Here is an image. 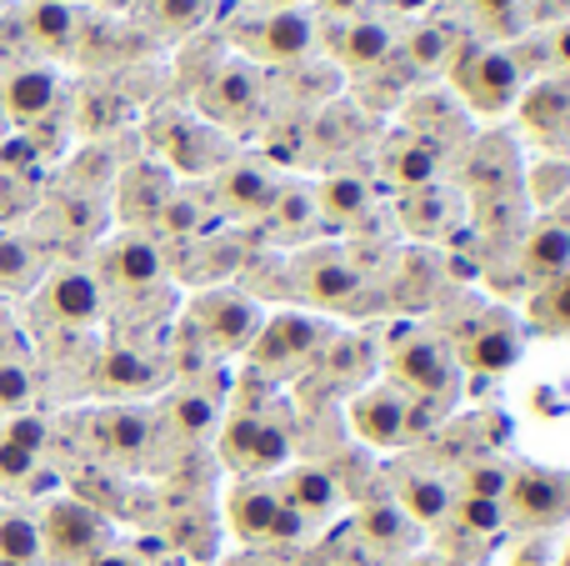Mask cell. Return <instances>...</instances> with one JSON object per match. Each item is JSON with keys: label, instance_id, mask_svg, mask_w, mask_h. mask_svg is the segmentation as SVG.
<instances>
[{"label": "cell", "instance_id": "74e56055", "mask_svg": "<svg viewBox=\"0 0 570 566\" xmlns=\"http://www.w3.org/2000/svg\"><path fill=\"white\" fill-rule=\"evenodd\" d=\"M36 281V251L20 236H0V291H26Z\"/></svg>", "mask_w": 570, "mask_h": 566}, {"label": "cell", "instance_id": "4dcf8cb0", "mask_svg": "<svg viewBox=\"0 0 570 566\" xmlns=\"http://www.w3.org/2000/svg\"><path fill=\"white\" fill-rule=\"evenodd\" d=\"M40 557V521H30L26 511H0V566H36Z\"/></svg>", "mask_w": 570, "mask_h": 566}, {"label": "cell", "instance_id": "f1b7e54d", "mask_svg": "<svg viewBox=\"0 0 570 566\" xmlns=\"http://www.w3.org/2000/svg\"><path fill=\"white\" fill-rule=\"evenodd\" d=\"M361 531H365V541H371V547H381V552H405L415 541V521L405 517L391 497L365 501V507H361Z\"/></svg>", "mask_w": 570, "mask_h": 566}, {"label": "cell", "instance_id": "2e32d148", "mask_svg": "<svg viewBox=\"0 0 570 566\" xmlns=\"http://www.w3.org/2000/svg\"><path fill=\"white\" fill-rule=\"evenodd\" d=\"M100 271H106L120 291H150V286H160V276H166V256H160V246L150 236H136V231H130V236H120L106 246Z\"/></svg>", "mask_w": 570, "mask_h": 566}, {"label": "cell", "instance_id": "52a82bcc", "mask_svg": "<svg viewBox=\"0 0 570 566\" xmlns=\"http://www.w3.org/2000/svg\"><path fill=\"white\" fill-rule=\"evenodd\" d=\"M226 511H230L236 537H246V541H291L305 531V521L285 507L276 481H266V477H240V487L230 491Z\"/></svg>", "mask_w": 570, "mask_h": 566}, {"label": "cell", "instance_id": "cb8c5ba5", "mask_svg": "<svg viewBox=\"0 0 570 566\" xmlns=\"http://www.w3.org/2000/svg\"><path fill=\"white\" fill-rule=\"evenodd\" d=\"M96 387L110 397H140V391L160 387V367L150 357H140L136 347H110L96 367Z\"/></svg>", "mask_w": 570, "mask_h": 566}, {"label": "cell", "instance_id": "816d5d0a", "mask_svg": "<svg viewBox=\"0 0 570 566\" xmlns=\"http://www.w3.org/2000/svg\"><path fill=\"white\" fill-rule=\"evenodd\" d=\"M405 566H445L441 557H415V562H405Z\"/></svg>", "mask_w": 570, "mask_h": 566}, {"label": "cell", "instance_id": "277c9868", "mask_svg": "<svg viewBox=\"0 0 570 566\" xmlns=\"http://www.w3.org/2000/svg\"><path fill=\"white\" fill-rule=\"evenodd\" d=\"M266 106V80L250 60H220L200 80V110L216 130H246Z\"/></svg>", "mask_w": 570, "mask_h": 566}, {"label": "cell", "instance_id": "603a6c76", "mask_svg": "<svg viewBox=\"0 0 570 566\" xmlns=\"http://www.w3.org/2000/svg\"><path fill=\"white\" fill-rule=\"evenodd\" d=\"M521 266H525V276L541 281V286L556 281L561 271H570V221H556V216L535 221L521 246Z\"/></svg>", "mask_w": 570, "mask_h": 566}, {"label": "cell", "instance_id": "f6af8a7d", "mask_svg": "<svg viewBox=\"0 0 570 566\" xmlns=\"http://www.w3.org/2000/svg\"><path fill=\"white\" fill-rule=\"evenodd\" d=\"M311 6L321 10V16H335V20H341V16H351V20H355V10H361L365 0H311Z\"/></svg>", "mask_w": 570, "mask_h": 566}, {"label": "cell", "instance_id": "ab89813d", "mask_svg": "<svg viewBox=\"0 0 570 566\" xmlns=\"http://www.w3.org/2000/svg\"><path fill=\"white\" fill-rule=\"evenodd\" d=\"M445 56H455L451 30H441V26H421V30L411 36V66L435 70V66H445Z\"/></svg>", "mask_w": 570, "mask_h": 566}, {"label": "cell", "instance_id": "e575fe53", "mask_svg": "<svg viewBox=\"0 0 570 566\" xmlns=\"http://www.w3.org/2000/svg\"><path fill=\"white\" fill-rule=\"evenodd\" d=\"M445 517L465 531V537H501L505 527V501H485V497H451Z\"/></svg>", "mask_w": 570, "mask_h": 566}, {"label": "cell", "instance_id": "3957f363", "mask_svg": "<svg viewBox=\"0 0 570 566\" xmlns=\"http://www.w3.org/2000/svg\"><path fill=\"white\" fill-rule=\"evenodd\" d=\"M455 86H461V96L481 116H505V110H515V100L525 90V66L515 50H501V46L471 50L465 60H455Z\"/></svg>", "mask_w": 570, "mask_h": 566}, {"label": "cell", "instance_id": "d4e9b609", "mask_svg": "<svg viewBox=\"0 0 570 566\" xmlns=\"http://www.w3.org/2000/svg\"><path fill=\"white\" fill-rule=\"evenodd\" d=\"M166 150L180 176H206V170L226 166V140L216 126H176L166 136Z\"/></svg>", "mask_w": 570, "mask_h": 566}, {"label": "cell", "instance_id": "b9f144b4", "mask_svg": "<svg viewBox=\"0 0 570 566\" xmlns=\"http://www.w3.org/2000/svg\"><path fill=\"white\" fill-rule=\"evenodd\" d=\"M30 391H36L30 371L20 367V361H0V407H6V411H26L30 407Z\"/></svg>", "mask_w": 570, "mask_h": 566}, {"label": "cell", "instance_id": "484cf974", "mask_svg": "<svg viewBox=\"0 0 570 566\" xmlns=\"http://www.w3.org/2000/svg\"><path fill=\"white\" fill-rule=\"evenodd\" d=\"M385 180H391L401 196L405 191L431 186V180H441V150H435L431 140H421V136L395 140V146L385 150Z\"/></svg>", "mask_w": 570, "mask_h": 566}, {"label": "cell", "instance_id": "7402d4cb", "mask_svg": "<svg viewBox=\"0 0 570 566\" xmlns=\"http://www.w3.org/2000/svg\"><path fill=\"white\" fill-rule=\"evenodd\" d=\"M0 96H6L10 120H16V126H30V120H40L50 106H56L60 80H56L50 66H20V70H10V80H6Z\"/></svg>", "mask_w": 570, "mask_h": 566}, {"label": "cell", "instance_id": "681fc988", "mask_svg": "<svg viewBox=\"0 0 570 566\" xmlns=\"http://www.w3.org/2000/svg\"><path fill=\"white\" fill-rule=\"evenodd\" d=\"M515 566H546V541H531V547H521Z\"/></svg>", "mask_w": 570, "mask_h": 566}, {"label": "cell", "instance_id": "7dc6e473", "mask_svg": "<svg viewBox=\"0 0 570 566\" xmlns=\"http://www.w3.org/2000/svg\"><path fill=\"white\" fill-rule=\"evenodd\" d=\"M515 6L521 0H475V10H481L485 20H501V16H515Z\"/></svg>", "mask_w": 570, "mask_h": 566}, {"label": "cell", "instance_id": "ac0fdd59", "mask_svg": "<svg viewBox=\"0 0 570 566\" xmlns=\"http://www.w3.org/2000/svg\"><path fill=\"white\" fill-rule=\"evenodd\" d=\"M395 36L385 20H371V16H355L335 30L331 50H335V66L351 70V76H365V70H381L385 56H391Z\"/></svg>", "mask_w": 570, "mask_h": 566}, {"label": "cell", "instance_id": "e0dca14e", "mask_svg": "<svg viewBox=\"0 0 570 566\" xmlns=\"http://www.w3.org/2000/svg\"><path fill=\"white\" fill-rule=\"evenodd\" d=\"M276 491H281L285 507L305 521V527H311V521H321V517H331L335 501H341V481H335L325 467H311V461L285 467L281 481H276Z\"/></svg>", "mask_w": 570, "mask_h": 566}, {"label": "cell", "instance_id": "d6a6232c", "mask_svg": "<svg viewBox=\"0 0 570 566\" xmlns=\"http://www.w3.org/2000/svg\"><path fill=\"white\" fill-rule=\"evenodd\" d=\"M26 26L46 50H66L70 40H76V10H70L66 0H36Z\"/></svg>", "mask_w": 570, "mask_h": 566}, {"label": "cell", "instance_id": "1f68e13d", "mask_svg": "<svg viewBox=\"0 0 570 566\" xmlns=\"http://www.w3.org/2000/svg\"><path fill=\"white\" fill-rule=\"evenodd\" d=\"M170 196H176V191H170L166 170H130L120 211H126V221H146V216H160Z\"/></svg>", "mask_w": 570, "mask_h": 566}, {"label": "cell", "instance_id": "83f0119b", "mask_svg": "<svg viewBox=\"0 0 570 566\" xmlns=\"http://www.w3.org/2000/svg\"><path fill=\"white\" fill-rule=\"evenodd\" d=\"M521 116L531 130H541V136H561L566 120H570V86L561 80H535L531 90H521Z\"/></svg>", "mask_w": 570, "mask_h": 566}, {"label": "cell", "instance_id": "6da1fadb", "mask_svg": "<svg viewBox=\"0 0 570 566\" xmlns=\"http://www.w3.org/2000/svg\"><path fill=\"white\" fill-rule=\"evenodd\" d=\"M266 326V311L246 296V291H230V286H216V291H200L190 301V331L206 341V351L216 357H236V351H250V341L261 336Z\"/></svg>", "mask_w": 570, "mask_h": 566}, {"label": "cell", "instance_id": "4fadbf2b", "mask_svg": "<svg viewBox=\"0 0 570 566\" xmlns=\"http://www.w3.org/2000/svg\"><path fill=\"white\" fill-rule=\"evenodd\" d=\"M361 271H355V261L345 256V251L335 246H315L305 251V256H295V291H301L305 301H315V306H351L355 296H361Z\"/></svg>", "mask_w": 570, "mask_h": 566}, {"label": "cell", "instance_id": "ee69618b", "mask_svg": "<svg viewBox=\"0 0 570 566\" xmlns=\"http://www.w3.org/2000/svg\"><path fill=\"white\" fill-rule=\"evenodd\" d=\"M6 437H10V441H20L26 451H36V457H40V447H46V427H40L36 417H16V421L6 427Z\"/></svg>", "mask_w": 570, "mask_h": 566}, {"label": "cell", "instance_id": "d590c367", "mask_svg": "<svg viewBox=\"0 0 570 566\" xmlns=\"http://www.w3.org/2000/svg\"><path fill=\"white\" fill-rule=\"evenodd\" d=\"M525 191H531V201L541 211H556L561 201L570 196V160L566 156H546L535 160L531 170H525Z\"/></svg>", "mask_w": 570, "mask_h": 566}, {"label": "cell", "instance_id": "8d00e7d4", "mask_svg": "<svg viewBox=\"0 0 570 566\" xmlns=\"http://www.w3.org/2000/svg\"><path fill=\"white\" fill-rule=\"evenodd\" d=\"M511 477H515V467H505V461L485 457V461H471V467L461 471V487H451V491H455V497L505 501V491H511Z\"/></svg>", "mask_w": 570, "mask_h": 566}, {"label": "cell", "instance_id": "ffe728a7", "mask_svg": "<svg viewBox=\"0 0 570 566\" xmlns=\"http://www.w3.org/2000/svg\"><path fill=\"white\" fill-rule=\"evenodd\" d=\"M451 497H455L451 481L435 477V471H421V467H401V471H395V497L391 501L415 521V527H435V521H445Z\"/></svg>", "mask_w": 570, "mask_h": 566}, {"label": "cell", "instance_id": "f546056e", "mask_svg": "<svg viewBox=\"0 0 570 566\" xmlns=\"http://www.w3.org/2000/svg\"><path fill=\"white\" fill-rule=\"evenodd\" d=\"M170 427H176L186 441L210 437V431L220 427V401L210 397V391H196V387L176 391V397H170Z\"/></svg>", "mask_w": 570, "mask_h": 566}, {"label": "cell", "instance_id": "ba28073f", "mask_svg": "<svg viewBox=\"0 0 570 566\" xmlns=\"http://www.w3.org/2000/svg\"><path fill=\"white\" fill-rule=\"evenodd\" d=\"M106 537H110L106 517L96 507H86V501H56L46 511V521H40V547L56 566H86L90 557L106 552Z\"/></svg>", "mask_w": 570, "mask_h": 566}, {"label": "cell", "instance_id": "7c38bea8", "mask_svg": "<svg viewBox=\"0 0 570 566\" xmlns=\"http://www.w3.org/2000/svg\"><path fill=\"white\" fill-rule=\"evenodd\" d=\"M281 191H285V180L271 160L240 156L216 170V206L230 211V216H266Z\"/></svg>", "mask_w": 570, "mask_h": 566}, {"label": "cell", "instance_id": "30bf717a", "mask_svg": "<svg viewBox=\"0 0 570 566\" xmlns=\"http://www.w3.org/2000/svg\"><path fill=\"white\" fill-rule=\"evenodd\" d=\"M321 40L311 10H271L266 20L240 30V46H246L250 60L261 66H291V60H305Z\"/></svg>", "mask_w": 570, "mask_h": 566}, {"label": "cell", "instance_id": "9c48e42d", "mask_svg": "<svg viewBox=\"0 0 570 566\" xmlns=\"http://www.w3.org/2000/svg\"><path fill=\"white\" fill-rule=\"evenodd\" d=\"M570 517V471L556 467H515L505 491V521L521 527H561Z\"/></svg>", "mask_w": 570, "mask_h": 566}, {"label": "cell", "instance_id": "9a60e30c", "mask_svg": "<svg viewBox=\"0 0 570 566\" xmlns=\"http://www.w3.org/2000/svg\"><path fill=\"white\" fill-rule=\"evenodd\" d=\"M521 361V326L505 311H485L461 341V367L471 371H505Z\"/></svg>", "mask_w": 570, "mask_h": 566}, {"label": "cell", "instance_id": "836d02e7", "mask_svg": "<svg viewBox=\"0 0 570 566\" xmlns=\"http://www.w3.org/2000/svg\"><path fill=\"white\" fill-rule=\"evenodd\" d=\"M271 216V226H276V236L285 241H295V236H305V231L321 221V211H315V191H295V186H285L281 196H276V206L266 211Z\"/></svg>", "mask_w": 570, "mask_h": 566}, {"label": "cell", "instance_id": "5b68a950", "mask_svg": "<svg viewBox=\"0 0 570 566\" xmlns=\"http://www.w3.org/2000/svg\"><path fill=\"white\" fill-rule=\"evenodd\" d=\"M455 377H461V371H455L451 347L435 336H405L401 347L391 351V387H401L411 401L441 407V401H451Z\"/></svg>", "mask_w": 570, "mask_h": 566}, {"label": "cell", "instance_id": "c3c4849f", "mask_svg": "<svg viewBox=\"0 0 570 566\" xmlns=\"http://www.w3.org/2000/svg\"><path fill=\"white\" fill-rule=\"evenodd\" d=\"M551 56H556V66L570 70V26L556 30V40H551Z\"/></svg>", "mask_w": 570, "mask_h": 566}, {"label": "cell", "instance_id": "bcb514c9", "mask_svg": "<svg viewBox=\"0 0 570 566\" xmlns=\"http://www.w3.org/2000/svg\"><path fill=\"white\" fill-rule=\"evenodd\" d=\"M86 566H146V562H140L136 552H116V547H106L100 557H90Z\"/></svg>", "mask_w": 570, "mask_h": 566}, {"label": "cell", "instance_id": "f907efd6", "mask_svg": "<svg viewBox=\"0 0 570 566\" xmlns=\"http://www.w3.org/2000/svg\"><path fill=\"white\" fill-rule=\"evenodd\" d=\"M266 6H271V10H305L311 0H266Z\"/></svg>", "mask_w": 570, "mask_h": 566}, {"label": "cell", "instance_id": "f35d334b", "mask_svg": "<svg viewBox=\"0 0 570 566\" xmlns=\"http://www.w3.org/2000/svg\"><path fill=\"white\" fill-rule=\"evenodd\" d=\"M531 311L546 331H570V271H561L556 281H546Z\"/></svg>", "mask_w": 570, "mask_h": 566}, {"label": "cell", "instance_id": "d6986e66", "mask_svg": "<svg viewBox=\"0 0 570 566\" xmlns=\"http://www.w3.org/2000/svg\"><path fill=\"white\" fill-rule=\"evenodd\" d=\"M96 441H100V451H110V457L140 461L150 451V441H156V411H146V407L96 411Z\"/></svg>", "mask_w": 570, "mask_h": 566}, {"label": "cell", "instance_id": "8992f818", "mask_svg": "<svg viewBox=\"0 0 570 566\" xmlns=\"http://www.w3.org/2000/svg\"><path fill=\"white\" fill-rule=\"evenodd\" d=\"M325 321L315 316H301V311H281L261 326V336L250 341V367L266 371V377H285V371L305 367L315 351L325 347Z\"/></svg>", "mask_w": 570, "mask_h": 566}, {"label": "cell", "instance_id": "5bb4252c", "mask_svg": "<svg viewBox=\"0 0 570 566\" xmlns=\"http://www.w3.org/2000/svg\"><path fill=\"white\" fill-rule=\"evenodd\" d=\"M351 427L361 431V441L381 451L401 447V441H411V397L391 381H375L351 401Z\"/></svg>", "mask_w": 570, "mask_h": 566}, {"label": "cell", "instance_id": "44dd1931", "mask_svg": "<svg viewBox=\"0 0 570 566\" xmlns=\"http://www.w3.org/2000/svg\"><path fill=\"white\" fill-rule=\"evenodd\" d=\"M461 196H455L451 186H441V180H431V186H421V191H405L401 196V221H405V231L411 236H421V241H435V236H445V231L461 221Z\"/></svg>", "mask_w": 570, "mask_h": 566}, {"label": "cell", "instance_id": "7bdbcfd3", "mask_svg": "<svg viewBox=\"0 0 570 566\" xmlns=\"http://www.w3.org/2000/svg\"><path fill=\"white\" fill-rule=\"evenodd\" d=\"M36 451H26L20 441H10V437H0V481H26L30 471H36Z\"/></svg>", "mask_w": 570, "mask_h": 566}, {"label": "cell", "instance_id": "f5cc1de1", "mask_svg": "<svg viewBox=\"0 0 570 566\" xmlns=\"http://www.w3.org/2000/svg\"><path fill=\"white\" fill-rule=\"evenodd\" d=\"M0 36H6V16H0Z\"/></svg>", "mask_w": 570, "mask_h": 566}, {"label": "cell", "instance_id": "4316f807", "mask_svg": "<svg viewBox=\"0 0 570 566\" xmlns=\"http://www.w3.org/2000/svg\"><path fill=\"white\" fill-rule=\"evenodd\" d=\"M315 211H321V221H331V226H361L365 216H371V186H365L361 176H325L321 186H315Z\"/></svg>", "mask_w": 570, "mask_h": 566}, {"label": "cell", "instance_id": "8fae6325", "mask_svg": "<svg viewBox=\"0 0 570 566\" xmlns=\"http://www.w3.org/2000/svg\"><path fill=\"white\" fill-rule=\"evenodd\" d=\"M40 311H46L56 326L86 331V326H96L100 311H106V286H100V276L86 266H60V271H50L46 286H40Z\"/></svg>", "mask_w": 570, "mask_h": 566}, {"label": "cell", "instance_id": "7a4b0ae2", "mask_svg": "<svg viewBox=\"0 0 570 566\" xmlns=\"http://www.w3.org/2000/svg\"><path fill=\"white\" fill-rule=\"evenodd\" d=\"M220 457L240 477H271V471H281L291 461V427L281 417H271V411H240L220 431Z\"/></svg>", "mask_w": 570, "mask_h": 566}, {"label": "cell", "instance_id": "60d3db41", "mask_svg": "<svg viewBox=\"0 0 570 566\" xmlns=\"http://www.w3.org/2000/svg\"><path fill=\"white\" fill-rule=\"evenodd\" d=\"M156 20L170 36H190L206 20V0H156Z\"/></svg>", "mask_w": 570, "mask_h": 566}]
</instances>
